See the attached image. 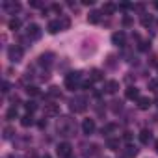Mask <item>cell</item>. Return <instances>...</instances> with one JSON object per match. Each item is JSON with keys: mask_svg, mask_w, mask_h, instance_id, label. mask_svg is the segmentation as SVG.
<instances>
[{"mask_svg": "<svg viewBox=\"0 0 158 158\" xmlns=\"http://www.w3.org/2000/svg\"><path fill=\"white\" fill-rule=\"evenodd\" d=\"M154 6H156V8H158V2H156V4H154Z\"/></svg>", "mask_w": 158, "mask_h": 158, "instance_id": "obj_42", "label": "cell"}, {"mask_svg": "<svg viewBox=\"0 0 158 158\" xmlns=\"http://www.w3.org/2000/svg\"><path fill=\"white\" fill-rule=\"evenodd\" d=\"M125 141H132V132H125Z\"/></svg>", "mask_w": 158, "mask_h": 158, "instance_id": "obj_37", "label": "cell"}, {"mask_svg": "<svg viewBox=\"0 0 158 158\" xmlns=\"http://www.w3.org/2000/svg\"><path fill=\"white\" fill-rule=\"evenodd\" d=\"M154 147H156V152H158V141H156V143H154Z\"/></svg>", "mask_w": 158, "mask_h": 158, "instance_id": "obj_41", "label": "cell"}, {"mask_svg": "<svg viewBox=\"0 0 158 158\" xmlns=\"http://www.w3.org/2000/svg\"><path fill=\"white\" fill-rule=\"evenodd\" d=\"M125 39H127L125 32H115V34L112 35V43L117 45V47H123V45H125Z\"/></svg>", "mask_w": 158, "mask_h": 158, "instance_id": "obj_9", "label": "cell"}, {"mask_svg": "<svg viewBox=\"0 0 158 158\" xmlns=\"http://www.w3.org/2000/svg\"><path fill=\"white\" fill-rule=\"evenodd\" d=\"M82 130H84V134H93L95 132V121L93 119H84V123H82Z\"/></svg>", "mask_w": 158, "mask_h": 158, "instance_id": "obj_8", "label": "cell"}, {"mask_svg": "<svg viewBox=\"0 0 158 158\" xmlns=\"http://www.w3.org/2000/svg\"><path fill=\"white\" fill-rule=\"evenodd\" d=\"M149 89L151 91H158V80H149Z\"/></svg>", "mask_w": 158, "mask_h": 158, "instance_id": "obj_30", "label": "cell"}, {"mask_svg": "<svg viewBox=\"0 0 158 158\" xmlns=\"http://www.w3.org/2000/svg\"><path fill=\"white\" fill-rule=\"evenodd\" d=\"M21 125H23L24 128L32 127V125H34V115H32V114H26L24 117H21Z\"/></svg>", "mask_w": 158, "mask_h": 158, "instance_id": "obj_16", "label": "cell"}, {"mask_svg": "<svg viewBox=\"0 0 158 158\" xmlns=\"http://www.w3.org/2000/svg\"><path fill=\"white\" fill-rule=\"evenodd\" d=\"M115 130V125H106L104 128H102V134H110V132H114Z\"/></svg>", "mask_w": 158, "mask_h": 158, "instance_id": "obj_32", "label": "cell"}, {"mask_svg": "<svg viewBox=\"0 0 158 158\" xmlns=\"http://www.w3.org/2000/svg\"><path fill=\"white\" fill-rule=\"evenodd\" d=\"M151 23H152V17L151 15H141V24L143 26H149Z\"/></svg>", "mask_w": 158, "mask_h": 158, "instance_id": "obj_27", "label": "cell"}, {"mask_svg": "<svg viewBox=\"0 0 158 158\" xmlns=\"http://www.w3.org/2000/svg\"><path fill=\"white\" fill-rule=\"evenodd\" d=\"M123 154H125L127 158H132V156H136V154H138V149H136V147H132V145H128V147H127V151H125Z\"/></svg>", "mask_w": 158, "mask_h": 158, "instance_id": "obj_22", "label": "cell"}, {"mask_svg": "<svg viewBox=\"0 0 158 158\" xmlns=\"http://www.w3.org/2000/svg\"><path fill=\"white\" fill-rule=\"evenodd\" d=\"M26 34H28L30 39H39V37H41V28H39L37 24H28Z\"/></svg>", "mask_w": 158, "mask_h": 158, "instance_id": "obj_6", "label": "cell"}, {"mask_svg": "<svg viewBox=\"0 0 158 158\" xmlns=\"http://www.w3.org/2000/svg\"><path fill=\"white\" fill-rule=\"evenodd\" d=\"M152 139V134H151V130H147V128H143L141 132H139V141L143 143V145H147L149 141Z\"/></svg>", "mask_w": 158, "mask_h": 158, "instance_id": "obj_14", "label": "cell"}, {"mask_svg": "<svg viewBox=\"0 0 158 158\" xmlns=\"http://www.w3.org/2000/svg\"><path fill=\"white\" fill-rule=\"evenodd\" d=\"M65 88L71 89V91L82 88V74L78 73V71H76V73H69V74L65 76Z\"/></svg>", "mask_w": 158, "mask_h": 158, "instance_id": "obj_2", "label": "cell"}, {"mask_svg": "<svg viewBox=\"0 0 158 158\" xmlns=\"http://www.w3.org/2000/svg\"><path fill=\"white\" fill-rule=\"evenodd\" d=\"M47 30H48L50 34H58V32L61 30V24H60V21H50V23H48V26H47Z\"/></svg>", "mask_w": 158, "mask_h": 158, "instance_id": "obj_15", "label": "cell"}, {"mask_svg": "<svg viewBox=\"0 0 158 158\" xmlns=\"http://www.w3.org/2000/svg\"><path fill=\"white\" fill-rule=\"evenodd\" d=\"M39 158H50V154H47V152H45V154H41Z\"/></svg>", "mask_w": 158, "mask_h": 158, "instance_id": "obj_40", "label": "cell"}, {"mask_svg": "<svg viewBox=\"0 0 158 158\" xmlns=\"http://www.w3.org/2000/svg\"><path fill=\"white\" fill-rule=\"evenodd\" d=\"M71 110L73 112H84L86 110V99L84 97H74V99H71Z\"/></svg>", "mask_w": 158, "mask_h": 158, "instance_id": "obj_5", "label": "cell"}, {"mask_svg": "<svg viewBox=\"0 0 158 158\" xmlns=\"http://www.w3.org/2000/svg\"><path fill=\"white\" fill-rule=\"evenodd\" d=\"M2 6H4V10L10 11V13H15V11L21 10V4H19V2H4Z\"/></svg>", "mask_w": 158, "mask_h": 158, "instance_id": "obj_13", "label": "cell"}, {"mask_svg": "<svg viewBox=\"0 0 158 158\" xmlns=\"http://www.w3.org/2000/svg\"><path fill=\"white\" fill-rule=\"evenodd\" d=\"M88 21H89L91 24H97V23L101 21V11H91V13L88 15Z\"/></svg>", "mask_w": 158, "mask_h": 158, "instance_id": "obj_18", "label": "cell"}, {"mask_svg": "<svg viewBox=\"0 0 158 158\" xmlns=\"http://www.w3.org/2000/svg\"><path fill=\"white\" fill-rule=\"evenodd\" d=\"M76 130V123L71 117H60L58 119V132L61 136H73Z\"/></svg>", "mask_w": 158, "mask_h": 158, "instance_id": "obj_1", "label": "cell"}, {"mask_svg": "<svg viewBox=\"0 0 158 158\" xmlns=\"http://www.w3.org/2000/svg\"><path fill=\"white\" fill-rule=\"evenodd\" d=\"M58 21H60V24H61V30H67V28L71 26V21H69V17H60Z\"/></svg>", "mask_w": 158, "mask_h": 158, "instance_id": "obj_23", "label": "cell"}, {"mask_svg": "<svg viewBox=\"0 0 158 158\" xmlns=\"http://www.w3.org/2000/svg\"><path fill=\"white\" fill-rule=\"evenodd\" d=\"M6 117H8V119H15V117H17V108H10L8 114H6Z\"/></svg>", "mask_w": 158, "mask_h": 158, "instance_id": "obj_28", "label": "cell"}, {"mask_svg": "<svg viewBox=\"0 0 158 158\" xmlns=\"http://www.w3.org/2000/svg\"><path fill=\"white\" fill-rule=\"evenodd\" d=\"M102 13H104V15H114V13H115V4L106 2V4L102 6Z\"/></svg>", "mask_w": 158, "mask_h": 158, "instance_id": "obj_17", "label": "cell"}, {"mask_svg": "<svg viewBox=\"0 0 158 158\" xmlns=\"http://www.w3.org/2000/svg\"><path fill=\"white\" fill-rule=\"evenodd\" d=\"M119 8H121V10H130V8H132V6H130V4H128V2H123V4H121V6H119Z\"/></svg>", "mask_w": 158, "mask_h": 158, "instance_id": "obj_36", "label": "cell"}, {"mask_svg": "<svg viewBox=\"0 0 158 158\" xmlns=\"http://www.w3.org/2000/svg\"><path fill=\"white\" fill-rule=\"evenodd\" d=\"M89 80L95 82V80H102V73L99 69H91V76H89Z\"/></svg>", "mask_w": 158, "mask_h": 158, "instance_id": "obj_20", "label": "cell"}, {"mask_svg": "<svg viewBox=\"0 0 158 158\" xmlns=\"http://www.w3.org/2000/svg\"><path fill=\"white\" fill-rule=\"evenodd\" d=\"M156 104H158V97H156Z\"/></svg>", "mask_w": 158, "mask_h": 158, "instance_id": "obj_43", "label": "cell"}, {"mask_svg": "<svg viewBox=\"0 0 158 158\" xmlns=\"http://www.w3.org/2000/svg\"><path fill=\"white\" fill-rule=\"evenodd\" d=\"M108 147L112 151H117L119 149V139H108Z\"/></svg>", "mask_w": 158, "mask_h": 158, "instance_id": "obj_26", "label": "cell"}, {"mask_svg": "<svg viewBox=\"0 0 158 158\" xmlns=\"http://www.w3.org/2000/svg\"><path fill=\"white\" fill-rule=\"evenodd\" d=\"M2 91H4V93L10 91V84H8V82H2Z\"/></svg>", "mask_w": 158, "mask_h": 158, "instance_id": "obj_35", "label": "cell"}, {"mask_svg": "<svg viewBox=\"0 0 158 158\" xmlns=\"http://www.w3.org/2000/svg\"><path fill=\"white\" fill-rule=\"evenodd\" d=\"M8 28H10V30H13V32H15V30H19V28H21V21H19V19H11V21L8 23Z\"/></svg>", "mask_w": 158, "mask_h": 158, "instance_id": "obj_21", "label": "cell"}, {"mask_svg": "<svg viewBox=\"0 0 158 158\" xmlns=\"http://www.w3.org/2000/svg\"><path fill=\"white\" fill-rule=\"evenodd\" d=\"M26 93H28L30 97H37V95H39V88H35V86H28V88H26Z\"/></svg>", "mask_w": 158, "mask_h": 158, "instance_id": "obj_24", "label": "cell"}, {"mask_svg": "<svg viewBox=\"0 0 158 158\" xmlns=\"http://www.w3.org/2000/svg\"><path fill=\"white\" fill-rule=\"evenodd\" d=\"M24 106H26V112H28V114H32V112H35V110H37V104H35L34 101H28Z\"/></svg>", "mask_w": 158, "mask_h": 158, "instance_id": "obj_25", "label": "cell"}, {"mask_svg": "<svg viewBox=\"0 0 158 158\" xmlns=\"http://www.w3.org/2000/svg\"><path fill=\"white\" fill-rule=\"evenodd\" d=\"M136 102H138V108H139V110H149L151 104H152V101H151L149 97H139Z\"/></svg>", "mask_w": 158, "mask_h": 158, "instance_id": "obj_12", "label": "cell"}, {"mask_svg": "<svg viewBox=\"0 0 158 158\" xmlns=\"http://www.w3.org/2000/svg\"><path fill=\"white\" fill-rule=\"evenodd\" d=\"M56 152H58V156H60V158H71V154H73V147H71V143L63 141V143H60V145H58Z\"/></svg>", "mask_w": 158, "mask_h": 158, "instance_id": "obj_4", "label": "cell"}, {"mask_svg": "<svg viewBox=\"0 0 158 158\" xmlns=\"http://www.w3.org/2000/svg\"><path fill=\"white\" fill-rule=\"evenodd\" d=\"M10 158H15V156H10Z\"/></svg>", "mask_w": 158, "mask_h": 158, "instance_id": "obj_44", "label": "cell"}, {"mask_svg": "<svg viewBox=\"0 0 158 158\" xmlns=\"http://www.w3.org/2000/svg\"><path fill=\"white\" fill-rule=\"evenodd\" d=\"M13 132H15V130H13L11 127H6V128H4V138H6V139H10V138L13 136Z\"/></svg>", "mask_w": 158, "mask_h": 158, "instance_id": "obj_29", "label": "cell"}, {"mask_svg": "<svg viewBox=\"0 0 158 158\" xmlns=\"http://www.w3.org/2000/svg\"><path fill=\"white\" fill-rule=\"evenodd\" d=\"M52 10H54V11H58V13H60V11H61V6H60V4H52Z\"/></svg>", "mask_w": 158, "mask_h": 158, "instance_id": "obj_38", "label": "cell"}, {"mask_svg": "<svg viewBox=\"0 0 158 158\" xmlns=\"http://www.w3.org/2000/svg\"><path fill=\"white\" fill-rule=\"evenodd\" d=\"M47 127V121H39V128H45Z\"/></svg>", "mask_w": 158, "mask_h": 158, "instance_id": "obj_39", "label": "cell"}, {"mask_svg": "<svg viewBox=\"0 0 158 158\" xmlns=\"http://www.w3.org/2000/svg\"><path fill=\"white\" fill-rule=\"evenodd\" d=\"M48 95H50V97H60V91H58V88H50Z\"/></svg>", "mask_w": 158, "mask_h": 158, "instance_id": "obj_34", "label": "cell"}, {"mask_svg": "<svg viewBox=\"0 0 158 158\" xmlns=\"http://www.w3.org/2000/svg\"><path fill=\"white\" fill-rule=\"evenodd\" d=\"M50 58H52V54H50V52H48V54H43V56H39V63L48 67V65L52 63V60H50Z\"/></svg>", "mask_w": 158, "mask_h": 158, "instance_id": "obj_19", "label": "cell"}, {"mask_svg": "<svg viewBox=\"0 0 158 158\" xmlns=\"http://www.w3.org/2000/svg\"><path fill=\"white\" fill-rule=\"evenodd\" d=\"M149 48H151V43H149V41H141V43H139V50L145 52V50H149Z\"/></svg>", "mask_w": 158, "mask_h": 158, "instance_id": "obj_31", "label": "cell"}, {"mask_svg": "<svg viewBox=\"0 0 158 158\" xmlns=\"http://www.w3.org/2000/svg\"><path fill=\"white\" fill-rule=\"evenodd\" d=\"M125 95H127V99H130V101H138V99H139V89H138L136 86H130V88H127Z\"/></svg>", "mask_w": 158, "mask_h": 158, "instance_id": "obj_10", "label": "cell"}, {"mask_svg": "<svg viewBox=\"0 0 158 158\" xmlns=\"http://www.w3.org/2000/svg\"><path fill=\"white\" fill-rule=\"evenodd\" d=\"M58 114H60V106H58V104H54V102H47V104H45V115L56 117Z\"/></svg>", "mask_w": 158, "mask_h": 158, "instance_id": "obj_7", "label": "cell"}, {"mask_svg": "<svg viewBox=\"0 0 158 158\" xmlns=\"http://www.w3.org/2000/svg\"><path fill=\"white\" fill-rule=\"evenodd\" d=\"M119 89V82L117 80H108L106 84H104V91L106 93H115Z\"/></svg>", "mask_w": 158, "mask_h": 158, "instance_id": "obj_11", "label": "cell"}, {"mask_svg": "<svg viewBox=\"0 0 158 158\" xmlns=\"http://www.w3.org/2000/svg\"><path fill=\"white\" fill-rule=\"evenodd\" d=\"M8 58H10V61L19 63V61L23 60V48H21L19 45H11V47L8 48Z\"/></svg>", "mask_w": 158, "mask_h": 158, "instance_id": "obj_3", "label": "cell"}, {"mask_svg": "<svg viewBox=\"0 0 158 158\" xmlns=\"http://www.w3.org/2000/svg\"><path fill=\"white\" fill-rule=\"evenodd\" d=\"M132 23H134V21H132V17H128V15H127V17H123V24H125V26H130Z\"/></svg>", "mask_w": 158, "mask_h": 158, "instance_id": "obj_33", "label": "cell"}]
</instances>
